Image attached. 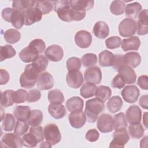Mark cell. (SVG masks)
<instances>
[{
  "label": "cell",
  "instance_id": "obj_1",
  "mask_svg": "<svg viewBox=\"0 0 148 148\" xmlns=\"http://www.w3.org/2000/svg\"><path fill=\"white\" fill-rule=\"evenodd\" d=\"M105 109V104L103 101L97 98L88 99L86 102L85 114L88 122L94 123L99 115Z\"/></svg>",
  "mask_w": 148,
  "mask_h": 148
},
{
  "label": "cell",
  "instance_id": "obj_2",
  "mask_svg": "<svg viewBox=\"0 0 148 148\" xmlns=\"http://www.w3.org/2000/svg\"><path fill=\"white\" fill-rule=\"evenodd\" d=\"M40 74V72L32 64L27 65L20 77L21 86L25 88L33 87L36 83Z\"/></svg>",
  "mask_w": 148,
  "mask_h": 148
},
{
  "label": "cell",
  "instance_id": "obj_3",
  "mask_svg": "<svg viewBox=\"0 0 148 148\" xmlns=\"http://www.w3.org/2000/svg\"><path fill=\"white\" fill-rule=\"evenodd\" d=\"M44 137L51 145L57 144L61 141V134L58 126L53 123L48 124L43 128Z\"/></svg>",
  "mask_w": 148,
  "mask_h": 148
},
{
  "label": "cell",
  "instance_id": "obj_4",
  "mask_svg": "<svg viewBox=\"0 0 148 148\" xmlns=\"http://www.w3.org/2000/svg\"><path fill=\"white\" fill-rule=\"evenodd\" d=\"M136 31V21L134 19L126 18L123 19L119 25V32L123 37H131Z\"/></svg>",
  "mask_w": 148,
  "mask_h": 148
},
{
  "label": "cell",
  "instance_id": "obj_5",
  "mask_svg": "<svg viewBox=\"0 0 148 148\" xmlns=\"http://www.w3.org/2000/svg\"><path fill=\"white\" fill-rule=\"evenodd\" d=\"M0 144L3 147H21L23 146V140L15 133H6L1 138Z\"/></svg>",
  "mask_w": 148,
  "mask_h": 148
},
{
  "label": "cell",
  "instance_id": "obj_6",
  "mask_svg": "<svg viewBox=\"0 0 148 148\" xmlns=\"http://www.w3.org/2000/svg\"><path fill=\"white\" fill-rule=\"evenodd\" d=\"M97 127L99 131L102 133H108L113 130V119L112 116L108 113L101 114L97 123Z\"/></svg>",
  "mask_w": 148,
  "mask_h": 148
},
{
  "label": "cell",
  "instance_id": "obj_7",
  "mask_svg": "<svg viewBox=\"0 0 148 148\" xmlns=\"http://www.w3.org/2000/svg\"><path fill=\"white\" fill-rule=\"evenodd\" d=\"M113 140L110 143L109 147H124L130 139L126 129L115 131L113 134Z\"/></svg>",
  "mask_w": 148,
  "mask_h": 148
},
{
  "label": "cell",
  "instance_id": "obj_8",
  "mask_svg": "<svg viewBox=\"0 0 148 148\" xmlns=\"http://www.w3.org/2000/svg\"><path fill=\"white\" fill-rule=\"evenodd\" d=\"M84 79L86 82L98 84L102 79V72L97 66H92L88 68L84 72Z\"/></svg>",
  "mask_w": 148,
  "mask_h": 148
},
{
  "label": "cell",
  "instance_id": "obj_9",
  "mask_svg": "<svg viewBox=\"0 0 148 148\" xmlns=\"http://www.w3.org/2000/svg\"><path fill=\"white\" fill-rule=\"evenodd\" d=\"M123 99L127 103L135 102L140 95V91L135 85L125 86L121 92Z\"/></svg>",
  "mask_w": 148,
  "mask_h": 148
},
{
  "label": "cell",
  "instance_id": "obj_10",
  "mask_svg": "<svg viewBox=\"0 0 148 148\" xmlns=\"http://www.w3.org/2000/svg\"><path fill=\"white\" fill-rule=\"evenodd\" d=\"M45 57L50 61L58 62L62 60L64 56L62 48L58 45L49 46L44 51Z\"/></svg>",
  "mask_w": 148,
  "mask_h": 148
},
{
  "label": "cell",
  "instance_id": "obj_11",
  "mask_svg": "<svg viewBox=\"0 0 148 148\" xmlns=\"http://www.w3.org/2000/svg\"><path fill=\"white\" fill-rule=\"evenodd\" d=\"M75 42L80 48H87L91 44L92 35L87 31L80 30L75 35Z\"/></svg>",
  "mask_w": 148,
  "mask_h": 148
},
{
  "label": "cell",
  "instance_id": "obj_12",
  "mask_svg": "<svg viewBox=\"0 0 148 148\" xmlns=\"http://www.w3.org/2000/svg\"><path fill=\"white\" fill-rule=\"evenodd\" d=\"M67 84L71 88H77L80 87L84 82L83 74L79 71H69L66 76Z\"/></svg>",
  "mask_w": 148,
  "mask_h": 148
},
{
  "label": "cell",
  "instance_id": "obj_13",
  "mask_svg": "<svg viewBox=\"0 0 148 148\" xmlns=\"http://www.w3.org/2000/svg\"><path fill=\"white\" fill-rule=\"evenodd\" d=\"M142 110L137 105H131L127 110L125 118L130 124H139L141 121Z\"/></svg>",
  "mask_w": 148,
  "mask_h": 148
},
{
  "label": "cell",
  "instance_id": "obj_14",
  "mask_svg": "<svg viewBox=\"0 0 148 148\" xmlns=\"http://www.w3.org/2000/svg\"><path fill=\"white\" fill-rule=\"evenodd\" d=\"M25 25H31L42 20V13L35 7L30 8L24 11Z\"/></svg>",
  "mask_w": 148,
  "mask_h": 148
},
{
  "label": "cell",
  "instance_id": "obj_15",
  "mask_svg": "<svg viewBox=\"0 0 148 148\" xmlns=\"http://www.w3.org/2000/svg\"><path fill=\"white\" fill-rule=\"evenodd\" d=\"M148 11L147 9L142 10L138 15L136 22V32L139 35H144L148 32Z\"/></svg>",
  "mask_w": 148,
  "mask_h": 148
},
{
  "label": "cell",
  "instance_id": "obj_16",
  "mask_svg": "<svg viewBox=\"0 0 148 148\" xmlns=\"http://www.w3.org/2000/svg\"><path fill=\"white\" fill-rule=\"evenodd\" d=\"M68 119L71 125L75 128H82L87 120L86 114L82 110L71 112Z\"/></svg>",
  "mask_w": 148,
  "mask_h": 148
},
{
  "label": "cell",
  "instance_id": "obj_17",
  "mask_svg": "<svg viewBox=\"0 0 148 148\" xmlns=\"http://www.w3.org/2000/svg\"><path fill=\"white\" fill-rule=\"evenodd\" d=\"M36 84L39 90H49L54 86L53 77L48 72H43L39 75L37 80Z\"/></svg>",
  "mask_w": 148,
  "mask_h": 148
},
{
  "label": "cell",
  "instance_id": "obj_18",
  "mask_svg": "<svg viewBox=\"0 0 148 148\" xmlns=\"http://www.w3.org/2000/svg\"><path fill=\"white\" fill-rule=\"evenodd\" d=\"M117 71L123 77L125 84H130L135 83L136 75L135 71L131 66L125 64Z\"/></svg>",
  "mask_w": 148,
  "mask_h": 148
},
{
  "label": "cell",
  "instance_id": "obj_19",
  "mask_svg": "<svg viewBox=\"0 0 148 148\" xmlns=\"http://www.w3.org/2000/svg\"><path fill=\"white\" fill-rule=\"evenodd\" d=\"M140 45V40L138 36H132L121 40V47L124 51L138 50Z\"/></svg>",
  "mask_w": 148,
  "mask_h": 148
},
{
  "label": "cell",
  "instance_id": "obj_20",
  "mask_svg": "<svg viewBox=\"0 0 148 148\" xmlns=\"http://www.w3.org/2000/svg\"><path fill=\"white\" fill-rule=\"evenodd\" d=\"M92 32L97 38L105 39L109 34V28L105 21H98L94 24Z\"/></svg>",
  "mask_w": 148,
  "mask_h": 148
},
{
  "label": "cell",
  "instance_id": "obj_21",
  "mask_svg": "<svg viewBox=\"0 0 148 148\" xmlns=\"http://www.w3.org/2000/svg\"><path fill=\"white\" fill-rule=\"evenodd\" d=\"M49 114L56 119H60L66 114L65 106L61 103H50L47 108Z\"/></svg>",
  "mask_w": 148,
  "mask_h": 148
},
{
  "label": "cell",
  "instance_id": "obj_22",
  "mask_svg": "<svg viewBox=\"0 0 148 148\" xmlns=\"http://www.w3.org/2000/svg\"><path fill=\"white\" fill-rule=\"evenodd\" d=\"M38 56V53L31 46H28L22 49L19 53L20 60L25 63L32 62Z\"/></svg>",
  "mask_w": 148,
  "mask_h": 148
},
{
  "label": "cell",
  "instance_id": "obj_23",
  "mask_svg": "<svg viewBox=\"0 0 148 148\" xmlns=\"http://www.w3.org/2000/svg\"><path fill=\"white\" fill-rule=\"evenodd\" d=\"M31 108L28 106H16L13 110V115L17 120L27 121L28 119L30 113Z\"/></svg>",
  "mask_w": 148,
  "mask_h": 148
},
{
  "label": "cell",
  "instance_id": "obj_24",
  "mask_svg": "<svg viewBox=\"0 0 148 148\" xmlns=\"http://www.w3.org/2000/svg\"><path fill=\"white\" fill-rule=\"evenodd\" d=\"M69 3L71 8L86 12L92 8L94 2L92 0H70Z\"/></svg>",
  "mask_w": 148,
  "mask_h": 148
},
{
  "label": "cell",
  "instance_id": "obj_25",
  "mask_svg": "<svg viewBox=\"0 0 148 148\" xmlns=\"http://www.w3.org/2000/svg\"><path fill=\"white\" fill-rule=\"evenodd\" d=\"M83 106V100L79 97H71L66 102V107L71 112L82 110Z\"/></svg>",
  "mask_w": 148,
  "mask_h": 148
},
{
  "label": "cell",
  "instance_id": "obj_26",
  "mask_svg": "<svg viewBox=\"0 0 148 148\" xmlns=\"http://www.w3.org/2000/svg\"><path fill=\"white\" fill-rule=\"evenodd\" d=\"M125 64L131 67H137L141 62V57L138 52H129L123 55Z\"/></svg>",
  "mask_w": 148,
  "mask_h": 148
},
{
  "label": "cell",
  "instance_id": "obj_27",
  "mask_svg": "<svg viewBox=\"0 0 148 148\" xmlns=\"http://www.w3.org/2000/svg\"><path fill=\"white\" fill-rule=\"evenodd\" d=\"M10 23L12 25L17 29H20L22 28L24 24H25V18L24 12L14 9L13 12Z\"/></svg>",
  "mask_w": 148,
  "mask_h": 148
},
{
  "label": "cell",
  "instance_id": "obj_28",
  "mask_svg": "<svg viewBox=\"0 0 148 148\" xmlns=\"http://www.w3.org/2000/svg\"><path fill=\"white\" fill-rule=\"evenodd\" d=\"M123 104L122 99L119 96L116 95L109 98L107 102L106 106L110 113H115L121 110Z\"/></svg>",
  "mask_w": 148,
  "mask_h": 148
},
{
  "label": "cell",
  "instance_id": "obj_29",
  "mask_svg": "<svg viewBox=\"0 0 148 148\" xmlns=\"http://www.w3.org/2000/svg\"><path fill=\"white\" fill-rule=\"evenodd\" d=\"M142 8V5L137 2L129 3L126 6L125 9V16L130 18L135 19L138 16Z\"/></svg>",
  "mask_w": 148,
  "mask_h": 148
},
{
  "label": "cell",
  "instance_id": "obj_30",
  "mask_svg": "<svg viewBox=\"0 0 148 148\" xmlns=\"http://www.w3.org/2000/svg\"><path fill=\"white\" fill-rule=\"evenodd\" d=\"M114 60V54L108 50H103L98 55L99 64L101 66H112Z\"/></svg>",
  "mask_w": 148,
  "mask_h": 148
},
{
  "label": "cell",
  "instance_id": "obj_31",
  "mask_svg": "<svg viewBox=\"0 0 148 148\" xmlns=\"http://www.w3.org/2000/svg\"><path fill=\"white\" fill-rule=\"evenodd\" d=\"M43 120V113L38 109H34L31 111L29 117L26 121L31 127L39 126Z\"/></svg>",
  "mask_w": 148,
  "mask_h": 148
},
{
  "label": "cell",
  "instance_id": "obj_32",
  "mask_svg": "<svg viewBox=\"0 0 148 148\" xmlns=\"http://www.w3.org/2000/svg\"><path fill=\"white\" fill-rule=\"evenodd\" d=\"M97 89V86L95 84L86 82L83 84L80 90V93L82 97L84 98H88L93 97Z\"/></svg>",
  "mask_w": 148,
  "mask_h": 148
},
{
  "label": "cell",
  "instance_id": "obj_33",
  "mask_svg": "<svg viewBox=\"0 0 148 148\" xmlns=\"http://www.w3.org/2000/svg\"><path fill=\"white\" fill-rule=\"evenodd\" d=\"M111 95L112 90L109 87L105 86H99L97 87L94 95L96 98L105 102L110 97Z\"/></svg>",
  "mask_w": 148,
  "mask_h": 148
},
{
  "label": "cell",
  "instance_id": "obj_34",
  "mask_svg": "<svg viewBox=\"0 0 148 148\" xmlns=\"http://www.w3.org/2000/svg\"><path fill=\"white\" fill-rule=\"evenodd\" d=\"M127 127V123L124 114L120 112L115 114L113 117V129L117 131L126 129Z\"/></svg>",
  "mask_w": 148,
  "mask_h": 148
},
{
  "label": "cell",
  "instance_id": "obj_35",
  "mask_svg": "<svg viewBox=\"0 0 148 148\" xmlns=\"http://www.w3.org/2000/svg\"><path fill=\"white\" fill-rule=\"evenodd\" d=\"M5 41L10 44H14L18 42L21 38V34L17 29H9L3 34Z\"/></svg>",
  "mask_w": 148,
  "mask_h": 148
},
{
  "label": "cell",
  "instance_id": "obj_36",
  "mask_svg": "<svg viewBox=\"0 0 148 148\" xmlns=\"http://www.w3.org/2000/svg\"><path fill=\"white\" fill-rule=\"evenodd\" d=\"M16 54L15 49L10 45H5L0 47L1 61L13 57Z\"/></svg>",
  "mask_w": 148,
  "mask_h": 148
},
{
  "label": "cell",
  "instance_id": "obj_37",
  "mask_svg": "<svg viewBox=\"0 0 148 148\" xmlns=\"http://www.w3.org/2000/svg\"><path fill=\"white\" fill-rule=\"evenodd\" d=\"M128 132L131 138L139 139L143 136L145 130L143 126L139 123L136 124H130L128 127Z\"/></svg>",
  "mask_w": 148,
  "mask_h": 148
},
{
  "label": "cell",
  "instance_id": "obj_38",
  "mask_svg": "<svg viewBox=\"0 0 148 148\" xmlns=\"http://www.w3.org/2000/svg\"><path fill=\"white\" fill-rule=\"evenodd\" d=\"M48 100L51 103H62L64 101V97L61 91L54 89L48 92Z\"/></svg>",
  "mask_w": 148,
  "mask_h": 148
},
{
  "label": "cell",
  "instance_id": "obj_39",
  "mask_svg": "<svg viewBox=\"0 0 148 148\" xmlns=\"http://www.w3.org/2000/svg\"><path fill=\"white\" fill-rule=\"evenodd\" d=\"M14 91L12 90H8L1 92V105L7 108L13 105L14 103L13 99V94Z\"/></svg>",
  "mask_w": 148,
  "mask_h": 148
},
{
  "label": "cell",
  "instance_id": "obj_40",
  "mask_svg": "<svg viewBox=\"0 0 148 148\" xmlns=\"http://www.w3.org/2000/svg\"><path fill=\"white\" fill-rule=\"evenodd\" d=\"M35 7L38 9L42 14H46L52 11L53 3V1H37L35 2Z\"/></svg>",
  "mask_w": 148,
  "mask_h": 148
},
{
  "label": "cell",
  "instance_id": "obj_41",
  "mask_svg": "<svg viewBox=\"0 0 148 148\" xmlns=\"http://www.w3.org/2000/svg\"><path fill=\"white\" fill-rule=\"evenodd\" d=\"M15 117L10 113L6 114L2 124V127L5 131H12L16 125Z\"/></svg>",
  "mask_w": 148,
  "mask_h": 148
},
{
  "label": "cell",
  "instance_id": "obj_42",
  "mask_svg": "<svg viewBox=\"0 0 148 148\" xmlns=\"http://www.w3.org/2000/svg\"><path fill=\"white\" fill-rule=\"evenodd\" d=\"M35 1H14L12 2V7L13 9L21 10L23 12L25 10L34 7L35 5Z\"/></svg>",
  "mask_w": 148,
  "mask_h": 148
},
{
  "label": "cell",
  "instance_id": "obj_43",
  "mask_svg": "<svg viewBox=\"0 0 148 148\" xmlns=\"http://www.w3.org/2000/svg\"><path fill=\"white\" fill-rule=\"evenodd\" d=\"M48 64L49 62L47 58L43 55H38L32 62V64L40 72V73L46 69Z\"/></svg>",
  "mask_w": 148,
  "mask_h": 148
},
{
  "label": "cell",
  "instance_id": "obj_44",
  "mask_svg": "<svg viewBox=\"0 0 148 148\" xmlns=\"http://www.w3.org/2000/svg\"><path fill=\"white\" fill-rule=\"evenodd\" d=\"M125 10V3L122 1H113L110 5V11L114 15H121Z\"/></svg>",
  "mask_w": 148,
  "mask_h": 148
},
{
  "label": "cell",
  "instance_id": "obj_45",
  "mask_svg": "<svg viewBox=\"0 0 148 148\" xmlns=\"http://www.w3.org/2000/svg\"><path fill=\"white\" fill-rule=\"evenodd\" d=\"M81 62L84 67L94 66L97 62V56L94 53H86L82 57Z\"/></svg>",
  "mask_w": 148,
  "mask_h": 148
},
{
  "label": "cell",
  "instance_id": "obj_46",
  "mask_svg": "<svg viewBox=\"0 0 148 148\" xmlns=\"http://www.w3.org/2000/svg\"><path fill=\"white\" fill-rule=\"evenodd\" d=\"M66 65L68 72L79 71L81 68V60L76 57H71L67 60Z\"/></svg>",
  "mask_w": 148,
  "mask_h": 148
},
{
  "label": "cell",
  "instance_id": "obj_47",
  "mask_svg": "<svg viewBox=\"0 0 148 148\" xmlns=\"http://www.w3.org/2000/svg\"><path fill=\"white\" fill-rule=\"evenodd\" d=\"M23 145L27 147H36L39 143L36 138L30 132L23 135Z\"/></svg>",
  "mask_w": 148,
  "mask_h": 148
},
{
  "label": "cell",
  "instance_id": "obj_48",
  "mask_svg": "<svg viewBox=\"0 0 148 148\" xmlns=\"http://www.w3.org/2000/svg\"><path fill=\"white\" fill-rule=\"evenodd\" d=\"M28 128L29 125L26 121L17 120L14 128V132L15 134L20 136H22L27 132Z\"/></svg>",
  "mask_w": 148,
  "mask_h": 148
},
{
  "label": "cell",
  "instance_id": "obj_49",
  "mask_svg": "<svg viewBox=\"0 0 148 148\" xmlns=\"http://www.w3.org/2000/svg\"><path fill=\"white\" fill-rule=\"evenodd\" d=\"M121 39L117 36H113L108 38L105 40V45L109 49H114L120 46Z\"/></svg>",
  "mask_w": 148,
  "mask_h": 148
},
{
  "label": "cell",
  "instance_id": "obj_50",
  "mask_svg": "<svg viewBox=\"0 0 148 148\" xmlns=\"http://www.w3.org/2000/svg\"><path fill=\"white\" fill-rule=\"evenodd\" d=\"M27 92L23 89H18L14 91L13 94V101L16 103H20L24 102L26 101Z\"/></svg>",
  "mask_w": 148,
  "mask_h": 148
},
{
  "label": "cell",
  "instance_id": "obj_51",
  "mask_svg": "<svg viewBox=\"0 0 148 148\" xmlns=\"http://www.w3.org/2000/svg\"><path fill=\"white\" fill-rule=\"evenodd\" d=\"M29 46L32 47L38 54L42 53L46 48L45 42L41 39H35L32 40L29 44Z\"/></svg>",
  "mask_w": 148,
  "mask_h": 148
},
{
  "label": "cell",
  "instance_id": "obj_52",
  "mask_svg": "<svg viewBox=\"0 0 148 148\" xmlns=\"http://www.w3.org/2000/svg\"><path fill=\"white\" fill-rule=\"evenodd\" d=\"M86 12L75 9L71 7L69 12V16L71 21H80L86 16Z\"/></svg>",
  "mask_w": 148,
  "mask_h": 148
},
{
  "label": "cell",
  "instance_id": "obj_53",
  "mask_svg": "<svg viewBox=\"0 0 148 148\" xmlns=\"http://www.w3.org/2000/svg\"><path fill=\"white\" fill-rule=\"evenodd\" d=\"M41 97L40 91L38 89H32L28 91L26 101L28 102H35L40 99Z\"/></svg>",
  "mask_w": 148,
  "mask_h": 148
},
{
  "label": "cell",
  "instance_id": "obj_54",
  "mask_svg": "<svg viewBox=\"0 0 148 148\" xmlns=\"http://www.w3.org/2000/svg\"><path fill=\"white\" fill-rule=\"evenodd\" d=\"M31 132L38 139L39 143L42 142L44 139V134L43 128L40 126L31 127L29 129V131Z\"/></svg>",
  "mask_w": 148,
  "mask_h": 148
},
{
  "label": "cell",
  "instance_id": "obj_55",
  "mask_svg": "<svg viewBox=\"0 0 148 148\" xmlns=\"http://www.w3.org/2000/svg\"><path fill=\"white\" fill-rule=\"evenodd\" d=\"M125 64L123 60V55L119 54L114 55V60L112 66L114 70L117 71L121 66Z\"/></svg>",
  "mask_w": 148,
  "mask_h": 148
},
{
  "label": "cell",
  "instance_id": "obj_56",
  "mask_svg": "<svg viewBox=\"0 0 148 148\" xmlns=\"http://www.w3.org/2000/svg\"><path fill=\"white\" fill-rule=\"evenodd\" d=\"M125 82L120 74H117L116 75L113 79L111 85L113 88H117L119 89L122 88L125 86Z\"/></svg>",
  "mask_w": 148,
  "mask_h": 148
},
{
  "label": "cell",
  "instance_id": "obj_57",
  "mask_svg": "<svg viewBox=\"0 0 148 148\" xmlns=\"http://www.w3.org/2000/svg\"><path fill=\"white\" fill-rule=\"evenodd\" d=\"M86 139L91 142H96L99 137L98 131L95 129H90L86 134Z\"/></svg>",
  "mask_w": 148,
  "mask_h": 148
},
{
  "label": "cell",
  "instance_id": "obj_58",
  "mask_svg": "<svg viewBox=\"0 0 148 148\" xmlns=\"http://www.w3.org/2000/svg\"><path fill=\"white\" fill-rule=\"evenodd\" d=\"M138 85L142 88L145 90L148 89V77L147 75L140 76L137 81Z\"/></svg>",
  "mask_w": 148,
  "mask_h": 148
},
{
  "label": "cell",
  "instance_id": "obj_59",
  "mask_svg": "<svg viewBox=\"0 0 148 148\" xmlns=\"http://www.w3.org/2000/svg\"><path fill=\"white\" fill-rule=\"evenodd\" d=\"M13 11L14 9L11 8H6L3 9L2 11V17L3 19L8 23H10V20Z\"/></svg>",
  "mask_w": 148,
  "mask_h": 148
},
{
  "label": "cell",
  "instance_id": "obj_60",
  "mask_svg": "<svg viewBox=\"0 0 148 148\" xmlns=\"http://www.w3.org/2000/svg\"><path fill=\"white\" fill-rule=\"evenodd\" d=\"M1 79H0V84L1 85L6 84L10 79V76L8 71L5 69H1Z\"/></svg>",
  "mask_w": 148,
  "mask_h": 148
},
{
  "label": "cell",
  "instance_id": "obj_61",
  "mask_svg": "<svg viewBox=\"0 0 148 148\" xmlns=\"http://www.w3.org/2000/svg\"><path fill=\"white\" fill-rule=\"evenodd\" d=\"M148 95H144L141 96L139 99V103L140 106H142L143 109H147L148 108Z\"/></svg>",
  "mask_w": 148,
  "mask_h": 148
},
{
  "label": "cell",
  "instance_id": "obj_62",
  "mask_svg": "<svg viewBox=\"0 0 148 148\" xmlns=\"http://www.w3.org/2000/svg\"><path fill=\"white\" fill-rule=\"evenodd\" d=\"M143 123L145 125L146 128H147V112H145L143 114Z\"/></svg>",
  "mask_w": 148,
  "mask_h": 148
},
{
  "label": "cell",
  "instance_id": "obj_63",
  "mask_svg": "<svg viewBox=\"0 0 148 148\" xmlns=\"http://www.w3.org/2000/svg\"><path fill=\"white\" fill-rule=\"evenodd\" d=\"M51 146L52 145L49 142H48L47 141H46V142H43L42 143L40 144V147H51Z\"/></svg>",
  "mask_w": 148,
  "mask_h": 148
},
{
  "label": "cell",
  "instance_id": "obj_64",
  "mask_svg": "<svg viewBox=\"0 0 148 148\" xmlns=\"http://www.w3.org/2000/svg\"><path fill=\"white\" fill-rule=\"evenodd\" d=\"M143 143H147V136H145L140 142V147H143Z\"/></svg>",
  "mask_w": 148,
  "mask_h": 148
}]
</instances>
